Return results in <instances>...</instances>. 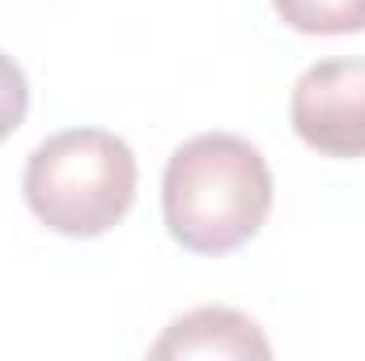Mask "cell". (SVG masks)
Wrapping results in <instances>:
<instances>
[{
  "label": "cell",
  "mask_w": 365,
  "mask_h": 361,
  "mask_svg": "<svg viewBox=\"0 0 365 361\" xmlns=\"http://www.w3.org/2000/svg\"><path fill=\"white\" fill-rule=\"evenodd\" d=\"M162 213L170 238L187 251H238L272 213V171L264 153L234 132L191 136L166 162Z\"/></svg>",
  "instance_id": "1"
},
{
  "label": "cell",
  "mask_w": 365,
  "mask_h": 361,
  "mask_svg": "<svg viewBox=\"0 0 365 361\" xmlns=\"http://www.w3.org/2000/svg\"><path fill=\"white\" fill-rule=\"evenodd\" d=\"M21 191L47 230L98 238L119 225L136 200V153L115 132L68 128L30 153Z\"/></svg>",
  "instance_id": "2"
},
{
  "label": "cell",
  "mask_w": 365,
  "mask_h": 361,
  "mask_svg": "<svg viewBox=\"0 0 365 361\" xmlns=\"http://www.w3.org/2000/svg\"><path fill=\"white\" fill-rule=\"evenodd\" d=\"M293 132L323 158H365V60H319L289 98Z\"/></svg>",
  "instance_id": "3"
},
{
  "label": "cell",
  "mask_w": 365,
  "mask_h": 361,
  "mask_svg": "<svg viewBox=\"0 0 365 361\" xmlns=\"http://www.w3.org/2000/svg\"><path fill=\"white\" fill-rule=\"evenodd\" d=\"M153 357H272L268 336L255 319L230 306H195L179 315L166 336L149 349Z\"/></svg>",
  "instance_id": "4"
},
{
  "label": "cell",
  "mask_w": 365,
  "mask_h": 361,
  "mask_svg": "<svg viewBox=\"0 0 365 361\" xmlns=\"http://www.w3.org/2000/svg\"><path fill=\"white\" fill-rule=\"evenodd\" d=\"M284 26L302 34H357L365 30V0H272Z\"/></svg>",
  "instance_id": "5"
},
{
  "label": "cell",
  "mask_w": 365,
  "mask_h": 361,
  "mask_svg": "<svg viewBox=\"0 0 365 361\" xmlns=\"http://www.w3.org/2000/svg\"><path fill=\"white\" fill-rule=\"evenodd\" d=\"M26 106H30V86H26V73L13 56L0 51V141L13 136L26 119Z\"/></svg>",
  "instance_id": "6"
}]
</instances>
